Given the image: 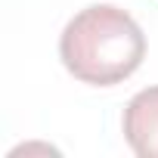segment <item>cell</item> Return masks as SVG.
I'll return each mask as SVG.
<instances>
[{
	"instance_id": "obj_2",
	"label": "cell",
	"mask_w": 158,
	"mask_h": 158,
	"mask_svg": "<svg viewBox=\"0 0 158 158\" xmlns=\"http://www.w3.org/2000/svg\"><path fill=\"white\" fill-rule=\"evenodd\" d=\"M121 130L139 158H158V87H146L127 102Z\"/></svg>"
},
{
	"instance_id": "obj_1",
	"label": "cell",
	"mask_w": 158,
	"mask_h": 158,
	"mask_svg": "<svg viewBox=\"0 0 158 158\" xmlns=\"http://www.w3.org/2000/svg\"><path fill=\"white\" fill-rule=\"evenodd\" d=\"M59 59L81 84H121L146 59V34L136 19L112 3L81 10L59 34Z\"/></svg>"
}]
</instances>
